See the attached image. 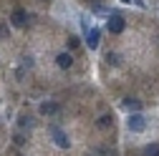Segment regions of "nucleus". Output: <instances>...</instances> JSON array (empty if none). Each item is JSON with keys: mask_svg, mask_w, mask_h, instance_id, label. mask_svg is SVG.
<instances>
[{"mask_svg": "<svg viewBox=\"0 0 159 156\" xmlns=\"http://www.w3.org/2000/svg\"><path fill=\"white\" fill-rule=\"evenodd\" d=\"M56 63H58V68H63V71H66V68L73 66V58H71V53L63 50V53H58V55H56Z\"/></svg>", "mask_w": 159, "mask_h": 156, "instance_id": "423d86ee", "label": "nucleus"}, {"mask_svg": "<svg viewBox=\"0 0 159 156\" xmlns=\"http://www.w3.org/2000/svg\"><path fill=\"white\" fill-rule=\"evenodd\" d=\"M126 126H129V131H134V133H142V131L147 128V121H144L142 113H131L129 119H126Z\"/></svg>", "mask_w": 159, "mask_h": 156, "instance_id": "f03ea898", "label": "nucleus"}, {"mask_svg": "<svg viewBox=\"0 0 159 156\" xmlns=\"http://www.w3.org/2000/svg\"><path fill=\"white\" fill-rule=\"evenodd\" d=\"M124 28H126V20L121 15H116V13H109V30L114 33V35H119V33H124Z\"/></svg>", "mask_w": 159, "mask_h": 156, "instance_id": "7ed1b4c3", "label": "nucleus"}, {"mask_svg": "<svg viewBox=\"0 0 159 156\" xmlns=\"http://www.w3.org/2000/svg\"><path fill=\"white\" fill-rule=\"evenodd\" d=\"M35 121H33V116H20V128H33Z\"/></svg>", "mask_w": 159, "mask_h": 156, "instance_id": "9d476101", "label": "nucleus"}, {"mask_svg": "<svg viewBox=\"0 0 159 156\" xmlns=\"http://www.w3.org/2000/svg\"><path fill=\"white\" fill-rule=\"evenodd\" d=\"M124 108H129V111H139V108H142V101H136V98H124Z\"/></svg>", "mask_w": 159, "mask_h": 156, "instance_id": "1a4fd4ad", "label": "nucleus"}, {"mask_svg": "<svg viewBox=\"0 0 159 156\" xmlns=\"http://www.w3.org/2000/svg\"><path fill=\"white\" fill-rule=\"evenodd\" d=\"M28 68H33V58H30V55H25V58H23V63H20V68H18V73H15V76H18V81H20V78H25Z\"/></svg>", "mask_w": 159, "mask_h": 156, "instance_id": "0eeeda50", "label": "nucleus"}, {"mask_svg": "<svg viewBox=\"0 0 159 156\" xmlns=\"http://www.w3.org/2000/svg\"><path fill=\"white\" fill-rule=\"evenodd\" d=\"M76 46H78V38L71 35V38H68V48H76Z\"/></svg>", "mask_w": 159, "mask_h": 156, "instance_id": "2eb2a0df", "label": "nucleus"}, {"mask_svg": "<svg viewBox=\"0 0 159 156\" xmlns=\"http://www.w3.org/2000/svg\"><path fill=\"white\" fill-rule=\"evenodd\" d=\"M111 124H114L111 116H101V119H98V128H109Z\"/></svg>", "mask_w": 159, "mask_h": 156, "instance_id": "f8f14e48", "label": "nucleus"}, {"mask_svg": "<svg viewBox=\"0 0 159 156\" xmlns=\"http://www.w3.org/2000/svg\"><path fill=\"white\" fill-rule=\"evenodd\" d=\"M28 20H30V15H28L23 8L13 10V15H10V23H13L15 28H25V25H28Z\"/></svg>", "mask_w": 159, "mask_h": 156, "instance_id": "20e7f679", "label": "nucleus"}, {"mask_svg": "<svg viewBox=\"0 0 159 156\" xmlns=\"http://www.w3.org/2000/svg\"><path fill=\"white\" fill-rule=\"evenodd\" d=\"M121 3H131V0H121Z\"/></svg>", "mask_w": 159, "mask_h": 156, "instance_id": "f3484780", "label": "nucleus"}, {"mask_svg": "<svg viewBox=\"0 0 159 156\" xmlns=\"http://www.w3.org/2000/svg\"><path fill=\"white\" fill-rule=\"evenodd\" d=\"M144 156H159V144H149L144 149Z\"/></svg>", "mask_w": 159, "mask_h": 156, "instance_id": "9b49d317", "label": "nucleus"}, {"mask_svg": "<svg viewBox=\"0 0 159 156\" xmlns=\"http://www.w3.org/2000/svg\"><path fill=\"white\" fill-rule=\"evenodd\" d=\"M98 38H101V30H98V28H91V30L86 33V46H89L91 50L98 48Z\"/></svg>", "mask_w": 159, "mask_h": 156, "instance_id": "39448f33", "label": "nucleus"}, {"mask_svg": "<svg viewBox=\"0 0 159 156\" xmlns=\"http://www.w3.org/2000/svg\"><path fill=\"white\" fill-rule=\"evenodd\" d=\"M106 63L109 66H119V55L116 53H106Z\"/></svg>", "mask_w": 159, "mask_h": 156, "instance_id": "ddd939ff", "label": "nucleus"}, {"mask_svg": "<svg viewBox=\"0 0 159 156\" xmlns=\"http://www.w3.org/2000/svg\"><path fill=\"white\" fill-rule=\"evenodd\" d=\"M56 111H58V103H53V101H43L41 103V113L48 116V113H56Z\"/></svg>", "mask_w": 159, "mask_h": 156, "instance_id": "6e6552de", "label": "nucleus"}, {"mask_svg": "<svg viewBox=\"0 0 159 156\" xmlns=\"http://www.w3.org/2000/svg\"><path fill=\"white\" fill-rule=\"evenodd\" d=\"M48 133H51V141L58 146V149H71V139H68V136H66V131L61 128V126H51L48 128Z\"/></svg>", "mask_w": 159, "mask_h": 156, "instance_id": "f257e3e1", "label": "nucleus"}, {"mask_svg": "<svg viewBox=\"0 0 159 156\" xmlns=\"http://www.w3.org/2000/svg\"><path fill=\"white\" fill-rule=\"evenodd\" d=\"M3 35H8V28H5V25H0V38H3Z\"/></svg>", "mask_w": 159, "mask_h": 156, "instance_id": "dca6fc26", "label": "nucleus"}, {"mask_svg": "<svg viewBox=\"0 0 159 156\" xmlns=\"http://www.w3.org/2000/svg\"><path fill=\"white\" fill-rule=\"evenodd\" d=\"M13 141H15V146H25V136H23V133H15Z\"/></svg>", "mask_w": 159, "mask_h": 156, "instance_id": "4468645a", "label": "nucleus"}]
</instances>
